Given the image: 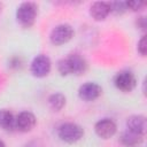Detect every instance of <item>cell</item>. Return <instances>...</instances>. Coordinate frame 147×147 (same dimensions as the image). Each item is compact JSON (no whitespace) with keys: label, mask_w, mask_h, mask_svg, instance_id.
<instances>
[{"label":"cell","mask_w":147,"mask_h":147,"mask_svg":"<svg viewBox=\"0 0 147 147\" xmlns=\"http://www.w3.org/2000/svg\"><path fill=\"white\" fill-rule=\"evenodd\" d=\"M86 60L77 53L69 54L67 57L61 59L57 62V70L62 76L68 75H82L86 71Z\"/></svg>","instance_id":"6da1fadb"},{"label":"cell","mask_w":147,"mask_h":147,"mask_svg":"<svg viewBox=\"0 0 147 147\" xmlns=\"http://www.w3.org/2000/svg\"><path fill=\"white\" fill-rule=\"evenodd\" d=\"M37 9L38 7L34 2H31V1L22 2L16 10V18L20 22V24L25 28L31 26L36 21Z\"/></svg>","instance_id":"7a4b0ae2"},{"label":"cell","mask_w":147,"mask_h":147,"mask_svg":"<svg viewBox=\"0 0 147 147\" xmlns=\"http://www.w3.org/2000/svg\"><path fill=\"white\" fill-rule=\"evenodd\" d=\"M57 134L62 141L74 144L83 138L84 130L80 125L72 123V122H68V123H63L62 125H60L57 130Z\"/></svg>","instance_id":"3957f363"},{"label":"cell","mask_w":147,"mask_h":147,"mask_svg":"<svg viewBox=\"0 0 147 147\" xmlns=\"http://www.w3.org/2000/svg\"><path fill=\"white\" fill-rule=\"evenodd\" d=\"M74 37V29L69 24H59L56 25L49 34L51 42L53 45H62L68 42Z\"/></svg>","instance_id":"277c9868"},{"label":"cell","mask_w":147,"mask_h":147,"mask_svg":"<svg viewBox=\"0 0 147 147\" xmlns=\"http://www.w3.org/2000/svg\"><path fill=\"white\" fill-rule=\"evenodd\" d=\"M51 68H52L51 59L45 54H40V55H37L32 60L30 70L34 77L41 78V77H45L49 74Z\"/></svg>","instance_id":"5b68a950"},{"label":"cell","mask_w":147,"mask_h":147,"mask_svg":"<svg viewBox=\"0 0 147 147\" xmlns=\"http://www.w3.org/2000/svg\"><path fill=\"white\" fill-rule=\"evenodd\" d=\"M114 84L122 92H131L137 85V79L131 71L123 70L116 74L114 78Z\"/></svg>","instance_id":"8992f818"},{"label":"cell","mask_w":147,"mask_h":147,"mask_svg":"<svg viewBox=\"0 0 147 147\" xmlns=\"http://www.w3.org/2000/svg\"><path fill=\"white\" fill-rule=\"evenodd\" d=\"M116 130H117L116 123L110 118H102L98 121L94 125L95 133L102 139H109L116 133Z\"/></svg>","instance_id":"52a82bcc"},{"label":"cell","mask_w":147,"mask_h":147,"mask_svg":"<svg viewBox=\"0 0 147 147\" xmlns=\"http://www.w3.org/2000/svg\"><path fill=\"white\" fill-rule=\"evenodd\" d=\"M102 88L100 85L93 82H87L83 84L78 90V96L84 101H93L100 96Z\"/></svg>","instance_id":"ba28073f"},{"label":"cell","mask_w":147,"mask_h":147,"mask_svg":"<svg viewBox=\"0 0 147 147\" xmlns=\"http://www.w3.org/2000/svg\"><path fill=\"white\" fill-rule=\"evenodd\" d=\"M36 125V116L31 111H21L15 117V129L21 132H29Z\"/></svg>","instance_id":"9c48e42d"},{"label":"cell","mask_w":147,"mask_h":147,"mask_svg":"<svg viewBox=\"0 0 147 147\" xmlns=\"http://www.w3.org/2000/svg\"><path fill=\"white\" fill-rule=\"evenodd\" d=\"M110 13V3L107 1H95L90 7V15L95 21L105 20Z\"/></svg>","instance_id":"30bf717a"},{"label":"cell","mask_w":147,"mask_h":147,"mask_svg":"<svg viewBox=\"0 0 147 147\" xmlns=\"http://www.w3.org/2000/svg\"><path fill=\"white\" fill-rule=\"evenodd\" d=\"M146 118L142 115H133L130 116L126 121V130H130L132 132L145 134L146 132Z\"/></svg>","instance_id":"8fae6325"},{"label":"cell","mask_w":147,"mask_h":147,"mask_svg":"<svg viewBox=\"0 0 147 147\" xmlns=\"http://www.w3.org/2000/svg\"><path fill=\"white\" fill-rule=\"evenodd\" d=\"M144 140V136L132 132L130 130H125L121 136V142L125 147H137Z\"/></svg>","instance_id":"7c38bea8"},{"label":"cell","mask_w":147,"mask_h":147,"mask_svg":"<svg viewBox=\"0 0 147 147\" xmlns=\"http://www.w3.org/2000/svg\"><path fill=\"white\" fill-rule=\"evenodd\" d=\"M0 127L6 131L15 130V117L8 109H0Z\"/></svg>","instance_id":"4fadbf2b"},{"label":"cell","mask_w":147,"mask_h":147,"mask_svg":"<svg viewBox=\"0 0 147 147\" xmlns=\"http://www.w3.org/2000/svg\"><path fill=\"white\" fill-rule=\"evenodd\" d=\"M65 105V96L62 93H53L48 98V106L55 111H60Z\"/></svg>","instance_id":"5bb4252c"},{"label":"cell","mask_w":147,"mask_h":147,"mask_svg":"<svg viewBox=\"0 0 147 147\" xmlns=\"http://www.w3.org/2000/svg\"><path fill=\"white\" fill-rule=\"evenodd\" d=\"M110 3V11H114L116 14H123L127 10L126 1H114Z\"/></svg>","instance_id":"9a60e30c"},{"label":"cell","mask_w":147,"mask_h":147,"mask_svg":"<svg viewBox=\"0 0 147 147\" xmlns=\"http://www.w3.org/2000/svg\"><path fill=\"white\" fill-rule=\"evenodd\" d=\"M126 6H127V9H131L133 11H138V10L142 9L146 6V2H144V1H137V0L126 1Z\"/></svg>","instance_id":"2e32d148"},{"label":"cell","mask_w":147,"mask_h":147,"mask_svg":"<svg viewBox=\"0 0 147 147\" xmlns=\"http://www.w3.org/2000/svg\"><path fill=\"white\" fill-rule=\"evenodd\" d=\"M138 52H139L142 56H146V53H147V41H146V36H142L141 39L138 41Z\"/></svg>","instance_id":"e0dca14e"},{"label":"cell","mask_w":147,"mask_h":147,"mask_svg":"<svg viewBox=\"0 0 147 147\" xmlns=\"http://www.w3.org/2000/svg\"><path fill=\"white\" fill-rule=\"evenodd\" d=\"M137 24L138 26L141 29V30H145L146 29V18L145 17H139L137 20Z\"/></svg>","instance_id":"ac0fdd59"},{"label":"cell","mask_w":147,"mask_h":147,"mask_svg":"<svg viewBox=\"0 0 147 147\" xmlns=\"http://www.w3.org/2000/svg\"><path fill=\"white\" fill-rule=\"evenodd\" d=\"M25 147H41V145L38 141H30Z\"/></svg>","instance_id":"d6986e66"},{"label":"cell","mask_w":147,"mask_h":147,"mask_svg":"<svg viewBox=\"0 0 147 147\" xmlns=\"http://www.w3.org/2000/svg\"><path fill=\"white\" fill-rule=\"evenodd\" d=\"M0 147H6V145H5V142L2 140H0Z\"/></svg>","instance_id":"ffe728a7"},{"label":"cell","mask_w":147,"mask_h":147,"mask_svg":"<svg viewBox=\"0 0 147 147\" xmlns=\"http://www.w3.org/2000/svg\"><path fill=\"white\" fill-rule=\"evenodd\" d=\"M0 10H1V6H0Z\"/></svg>","instance_id":"44dd1931"}]
</instances>
